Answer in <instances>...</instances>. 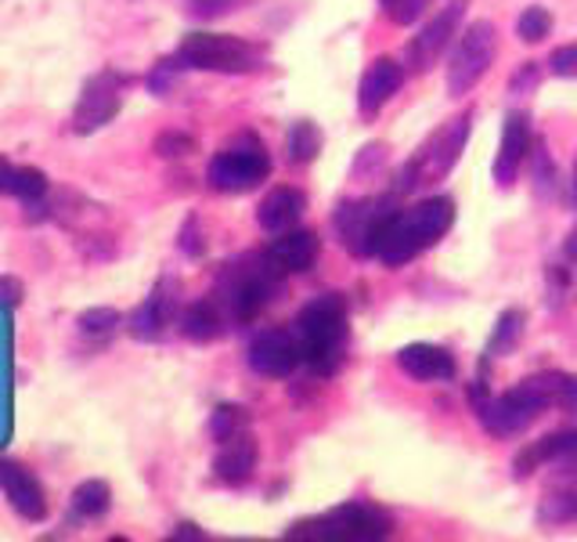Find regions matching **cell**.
I'll return each mask as SVG.
<instances>
[{"instance_id":"obj_25","label":"cell","mask_w":577,"mask_h":542,"mask_svg":"<svg viewBox=\"0 0 577 542\" xmlns=\"http://www.w3.org/2000/svg\"><path fill=\"white\" fill-rule=\"evenodd\" d=\"M524 325H527V315L524 311H519V308H505L502 315H498V322H494V330H491L488 347H484V355H488L491 361L513 355L516 344H519V336H524Z\"/></svg>"},{"instance_id":"obj_39","label":"cell","mask_w":577,"mask_h":542,"mask_svg":"<svg viewBox=\"0 0 577 542\" xmlns=\"http://www.w3.org/2000/svg\"><path fill=\"white\" fill-rule=\"evenodd\" d=\"M0 300H4L8 308H18L22 304V282L11 279V275H0Z\"/></svg>"},{"instance_id":"obj_12","label":"cell","mask_w":577,"mask_h":542,"mask_svg":"<svg viewBox=\"0 0 577 542\" xmlns=\"http://www.w3.org/2000/svg\"><path fill=\"white\" fill-rule=\"evenodd\" d=\"M123 87H127V81L112 70L90 76V81L84 84L80 101H76V112H73L76 134H95L98 127H105L123 106Z\"/></svg>"},{"instance_id":"obj_36","label":"cell","mask_w":577,"mask_h":542,"mask_svg":"<svg viewBox=\"0 0 577 542\" xmlns=\"http://www.w3.org/2000/svg\"><path fill=\"white\" fill-rule=\"evenodd\" d=\"M434 4V0H398L387 15H390V22H398V26H412L415 19H423L426 15V8Z\"/></svg>"},{"instance_id":"obj_9","label":"cell","mask_w":577,"mask_h":542,"mask_svg":"<svg viewBox=\"0 0 577 542\" xmlns=\"http://www.w3.org/2000/svg\"><path fill=\"white\" fill-rule=\"evenodd\" d=\"M177 62L206 73H253L260 65V51L228 33H188L177 48Z\"/></svg>"},{"instance_id":"obj_22","label":"cell","mask_w":577,"mask_h":542,"mask_svg":"<svg viewBox=\"0 0 577 542\" xmlns=\"http://www.w3.org/2000/svg\"><path fill=\"white\" fill-rule=\"evenodd\" d=\"M256 459H260V448L253 442V434L242 431V434L228 438V442H221L217 459H213V470H217V478L224 484H246L249 478H253Z\"/></svg>"},{"instance_id":"obj_14","label":"cell","mask_w":577,"mask_h":542,"mask_svg":"<svg viewBox=\"0 0 577 542\" xmlns=\"http://www.w3.org/2000/svg\"><path fill=\"white\" fill-rule=\"evenodd\" d=\"M530 149H535L530 116L524 109H509L505 127H502V145H498V156H494V185L498 188H513V181L519 177V167L530 160Z\"/></svg>"},{"instance_id":"obj_27","label":"cell","mask_w":577,"mask_h":542,"mask_svg":"<svg viewBox=\"0 0 577 542\" xmlns=\"http://www.w3.org/2000/svg\"><path fill=\"white\" fill-rule=\"evenodd\" d=\"M109 503H112V492H109L105 481H84V484H76V492H73L76 517H87V521H95V517H101V514L109 510Z\"/></svg>"},{"instance_id":"obj_8","label":"cell","mask_w":577,"mask_h":542,"mask_svg":"<svg viewBox=\"0 0 577 542\" xmlns=\"http://www.w3.org/2000/svg\"><path fill=\"white\" fill-rule=\"evenodd\" d=\"M267 174H271V156L256 134H239L235 141H228L210 160V171H206L210 185L217 192H228V196L253 192L260 181H267Z\"/></svg>"},{"instance_id":"obj_5","label":"cell","mask_w":577,"mask_h":542,"mask_svg":"<svg viewBox=\"0 0 577 542\" xmlns=\"http://www.w3.org/2000/svg\"><path fill=\"white\" fill-rule=\"evenodd\" d=\"M281 271L275 261L264 254L242 257L239 264H228V271L221 275V304L235 322H253L281 290Z\"/></svg>"},{"instance_id":"obj_42","label":"cell","mask_w":577,"mask_h":542,"mask_svg":"<svg viewBox=\"0 0 577 542\" xmlns=\"http://www.w3.org/2000/svg\"><path fill=\"white\" fill-rule=\"evenodd\" d=\"M567 254H570L574 261H577V229L570 232V239H567Z\"/></svg>"},{"instance_id":"obj_18","label":"cell","mask_w":577,"mask_h":542,"mask_svg":"<svg viewBox=\"0 0 577 542\" xmlns=\"http://www.w3.org/2000/svg\"><path fill=\"white\" fill-rule=\"evenodd\" d=\"M318 254H322V239H318V232H311V229H289L267 246V257L275 261L281 275H292V271L300 275V271L314 268Z\"/></svg>"},{"instance_id":"obj_29","label":"cell","mask_w":577,"mask_h":542,"mask_svg":"<svg viewBox=\"0 0 577 542\" xmlns=\"http://www.w3.org/2000/svg\"><path fill=\"white\" fill-rule=\"evenodd\" d=\"M530 167H535V188L541 199H556V171H552V160H549V149L545 141H535V149H530Z\"/></svg>"},{"instance_id":"obj_40","label":"cell","mask_w":577,"mask_h":542,"mask_svg":"<svg viewBox=\"0 0 577 542\" xmlns=\"http://www.w3.org/2000/svg\"><path fill=\"white\" fill-rule=\"evenodd\" d=\"M15 171H18V167L0 156V192H8V196L15 192Z\"/></svg>"},{"instance_id":"obj_26","label":"cell","mask_w":577,"mask_h":542,"mask_svg":"<svg viewBox=\"0 0 577 542\" xmlns=\"http://www.w3.org/2000/svg\"><path fill=\"white\" fill-rule=\"evenodd\" d=\"M286 152H289V163H314L318 160V152H322V131H318V123H311V120H297L289 127L286 134Z\"/></svg>"},{"instance_id":"obj_41","label":"cell","mask_w":577,"mask_h":542,"mask_svg":"<svg viewBox=\"0 0 577 542\" xmlns=\"http://www.w3.org/2000/svg\"><path fill=\"white\" fill-rule=\"evenodd\" d=\"M174 539H202V532L196 525H177V532H174Z\"/></svg>"},{"instance_id":"obj_2","label":"cell","mask_w":577,"mask_h":542,"mask_svg":"<svg viewBox=\"0 0 577 542\" xmlns=\"http://www.w3.org/2000/svg\"><path fill=\"white\" fill-rule=\"evenodd\" d=\"M455 224V199L448 196H426L415 207L398 210V218L390 221L387 235L379 243L376 261L382 268H404L415 261L418 254H426L429 246H437Z\"/></svg>"},{"instance_id":"obj_7","label":"cell","mask_w":577,"mask_h":542,"mask_svg":"<svg viewBox=\"0 0 577 542\" xmlns=\"http://www.w3.org/2000/svg\"><path fill=\"white\" fill-rule=\"evenodd\" d=\"M398 192H390V196H365V199H343L333 213V224L339 232V239H343L347 254L354 257H376L379 254V243L382 235H387L390 221L398 218V202H393Z\"/></svg>"},{"instance_id":"obj_28","label":"cell","mask_w":577,"mask_h":542,"mask_svg":"<svg viewBox=\"0 0 577 542\" xmlns=\"http://www.w3.org/2000/svg\"><path fill=\"white\" fill-rule=\"evenodd\" d=\"M249 431V416L242 405H221L217 412L210 416V434L213 442H228V438Z\"/></svg>"},{"instance_id":"obj_24","label":"cell","mask_w":577,"mask_h":542,"mask_svg":"<svg viewBox=\"0 0 577 542\" xmlns=\"http://www.w3.org/2000/svg\"><path fill=\"white\" fill-rule=\"evenodd\" d=\"M577 521V478L563 481L560 489H552L538 506V525H570Z\"/></svg>"},{"instance_id":"obj_11","label":"cell","mask_w":577,"mask_h":542,"mask_svg":"<svg viewBox=\"0 0 577 542\" xmlns=\"http://www.w3.org/2000/svg\"><path fill=\"white\" fill-rule=\"evenodd\" d=\"M466 8H469V0H448V4H440L437 15L418 29V37H412L409 51H404L409 54L412 73H429L440 62V54L451 48L462 19H466Z\"/></svg>"},{"instance_id":"obj_20","label":"cell","mask_w":577,"mask_h":542,"mask_svg":"<svg viewBox=\"0 0 577 542\" xmlns=\"http://www.w3.org/2000/svg\"><path fill=\"white\" fill-rule=\"evenodd\" d=\"M303 210H308V196H303L300 188H289V185L271 188L264 196V202H260V210H256V224L267 235H281V232L297 229Z\"/></svg>"},{"instance_id":"obj_37","label":"cell","mask_w":577,"mask_h":542,"mask_svg":"<svg viewBox=\"0 0 577 542\" xmlns=\"http://www.w3.org/2000/svg\"><path fill=\"white\" fill-rule=\"evenodd\" d=\"M541 84V70L538 62H524L519 70L513 73V81H509V95H527V90H535Z\"/></svg>"},{"instance_id":"obj_10","label":"cell","mask_w":577,"mask_h":542,"mask_svg":"<svg viewBox=\"0 0 577 542\" xmlns=\"http://www.w3.org/2000/svg\"><path fill=\"white\" fill-rule=\"evenodd\" d=\"M494 54H498L494 22H488V19L469 22V29L462 33V40L455 44L451 62H448V90L451 95L455 98L469 95V90L488 76V70L494 65Z\"/></svg>"},{"instance_id":"obj_13","label":"cell","mask_w":577,"mask_h":542,"mask_svg":"<svg viewBox=\"0 0 577 542\" xmlns=\"http://www.w3.org/2000/svg\"><path fill=\"white\" fill-rule=\"evenodd\" d=\"M249 366H253L260 377H275L286 380L303 366V352L300 341L292 330H260L253 341H249Z\"/></svg>"},{"instance_id":"obj_17","label":"cell","mask_w":577,"mask_h":542,"mask_svg":"<svg viewBox=\"0 0 577 542\" xmlns=\"http://www.w3.org/2000/svg\"><path fill=\"white\" fill-rule=\"evenodd\" d=\"M398 369L418 383H440L459 372L451 352H444V347H437V344H404L398 352Z\"/></svg>"},{"instance_id":"obj_6","label":"cell","mask_w":577,"mask_h":542,"mask_svg":"<svg viewBox=\"0 0 577 542\" xmlns=\"http://www.w3.org/2000/svg\"><path fill=\"white\" fill-rule=\"evenodd\" d=\"M393 532V517L387 510L361 500L339 503L329 514L308 517L297 521L286 532V539H329V542H368V539H387Z\"/></svg>"},{"instance_id":"obj_34","label":"cell","mask_w":577,"mask_h":542,"mask_svg":"<svg viewBox=\"0 0 577 542\" xmlns=\"http://www.w3.org/2000/svg\"><path fill=\"white\" fill-rule=\"evenodd\" d=\"M246 0H188V11L196 19H224L231 15L235 8H242Z\"/></svg>"},{"instance_id":"obj_33","label":"cell","mask_w":577,"mask_h":542,"mask_svg":"<svg viewBox=\"0 0 577 542\" xmlns=\"http://www.w3.org/2000/svg\"><path fill=\"white\" fill-rule=\"evenodd\" d=\"M155 152H160L163 160L188 156V152H196V138H191V134H180V131H166V134L155 138Z\"/></svg>"},{"instance_id":"obj_23","label":"cell","mask_w":577,"mask_h":542,"mask_svg":"<svg viewBox=\"0 0 577 542\" xmlns=\"http://www.w3.org/2000/svg\"><path fill=\"white\" fill-rule=\"evenodd\" d=\"M180 333L196 344H210L224 333V315H221V300H196L188 304L185 315H180Z\"/></svg>"},{"instance_id":"obj_19","label":"cell","mask_w":577,"mask_h":542,"mask_svg":"<svg viewBox=\"0 0 577 542\" xmlns=\"http://www.w3.org/2000/svg\"><path fill=\"white\" fill-rule=\"evenodd\" d=\"M0 489L8 492L11 506H15L26 521H43V514H48V500H43L40 481L33 478L26 467H18V463H0Z\"/></svg>"},{"instance_id":"obj_31","label":"cell","mask_w":577,"mask_h":542,"mask_svg":"<svg viewBox=\"0 0 577 542\" xmlns=\"http://www.w3.org/2000/svg\"><path fill=\"white\" fill-rule=\"evenodd\" d=\"M11 196H18L26 207H33V202H40L48 196V177H43V171H37V167H18L15 192H11Z\"/></svg>"},{"instance_id":"obj_15","label":"cell","mask_w":577,"mask_h":542,"mask_svg":"<svg viewBox=\"0 0 577 542\" xmlns=\"http://www.w3.org/2000/svg\"><path fill=\"white\" fill-rule=\"evenodd\" d=\"M538 467H563V470H577V431H556L545 434L538 442H530L527 448L516 452L513 459V473L516 478H530Z\"/></svg>"},{"instance_id":"obj_35","label":"cell","mask_w":577,"mask_h":542,"mask_svg":"<svg viewBox=\"0 0 577 542\" xmlns=\"http://www.w3.org/2000/svg\"><path fill=\"white\" fill-rule=\"evenodd\" d=\"M549 70H552V76H563V81L577 76V44H563V48L552 51Z\"/></svg>"},{"instance_id":"obj_38","label":"cell","mask_w":577,"mask_h":542,"mask_svg":"<svg viewBox=\"0 0 577 542\" xmlns=\"http://www.w3.org/2000/svg\"><path fill=\"white\" fill-rule=\"evenodd\" d=\"M199 221L196 218H188V224H185V232H180V250H185L188 257H199L202 254V243H199Z\"/></svg>"},{"instance_id":"obj_44","label":"cell","mask_w":577,"mask_h":542,"mask_svg":"<svg viewBox=\"0 0 577 542\" xmlns=\"http://www.w3.org/2000/svg\"><path fill=\"white\" fill-rule=\"evenodd\" d=\"M379 4H382V11H390L393 4H398V0H379Z\"/></svg>"},{"instance_id":"obj_1","label":"cell","mask_w":577,"mask_h":542,"mask_svg":"<svg viewBox=\"0 0 577 542\" xmlns=\"http://www.w3.org/2000/svg\"><path fill=\"white\" fill-rule=\"evenodd\" d=\"M469 405L491 438H509V434L527 431V427L545 409H552V405L577 412V377L556 372V369L535 372V377L513 383V387L502 394H491L488 380L480 377L469 387Z\"/></svg>"},{"instance_id":"obj_4","label":"cell","mask_w":577,"mask_h":542,"mask_svg":"<svg viewBox=\"0 0 577 542\" xmlns=\"http://www.w3.org/2000/svg\"><path fill=\"white\" fill-rule=\"evenodd\" d=\"M469 131H473V109L459 112V116H451L448 123H440V127L418 145V152L412 160L398 171L393 192L404 196V192H415V188L429 185V181H440L444 174H451V167L459 163V156L469 141Z\"/></svg>"},{"instance_id":"obj_16","label":"cell","mask_w":577,"mask_h":542,"mask_svg":"<svg viewBox=\"0 0 577 542\" xmlns=\"http://www.w3.org/2000/svg\"><path fill=\"white\" fill-rule=\"evenodd\" d=\"M404 84V65L401 62H393V59H376V62H368V70L365 76H361V84H358V109H361V116L365 120H376L382 106L398 95Z\"/></svg>"},{"instance_id":"obj_21","label":"cell","mask_w":577,"mask_h":542,"mask_svg":"<svg viewBox=\"0 0 577 542\" xmlns=\"http://www.w3.org/2000/svg\"><path fill=\"white\" fill-rule=\"evenodd\" d=\"M170 290H174V282L163 279L160 286L152 290V297L134 311L130 336H138V341H160L163 330L174 322V315H177V297H170Z\"/></svg>"},{"instance_id":"obj_3","label":"cell","mask_w":577,"mask_h":542,"mask_svg":"<svg viewBox=\"0 0 577 542\" xmlns=\"http://www.w3.org/2000/svg\"><path fill=\"white\" fill-rule=\"evenodd\" d=\"M292 333L300 341L303 366H311V372H318V377H333L347 355V300L339 293H325V297L303 304V311L292 322Z\"/></svg>"},{"instance_id":"obj_30","label":"cell","mask_w":577,"mask_h":542,"mask_svg":"<svg viewBox=\"0 0 577 542\" xmlns=\"http://www.w3.org/2000/svg\"><path fill=\"white\" fill-rule=\"evenodd\" d=\"M552 33V15L541 4L535 8H527L524 15L516 19V37L524 40V44H538V40H545Z\"/></svg>"},{"instance_id":"obj_32","label":"cell","mask_w":577,"mask_h":542,"mask_svg":"<svg viewBox=\"0 0 577 542\" xmlns=\"http://www.w3.org/2000/svg\"><path fill=\"white\" fill-rule=\"evenodd\" d=\"M120 311L116 308H90L80 315V333L87 336H98V341H109L112 333L120 330Z\"/></svg>"},{"instance_id":"obj_43","label":"cell","mask_w":577,"mask_h":542,"mask_svg":"<svg viewBox=\"0 0 577 542\" xmlns=\"http://www.w3.org/2000/svg\"><path fill=\"white\" fill-rule=\"evenodd\" d=\"M570 202L577 207V160H574V181H570Z\"/></svg>"}]
</instances>
